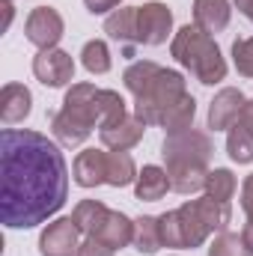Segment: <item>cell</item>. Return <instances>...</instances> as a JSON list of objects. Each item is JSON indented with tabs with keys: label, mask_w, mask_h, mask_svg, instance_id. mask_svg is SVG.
<instances>
[{
	"label": "cell",
	"mask_w": 253,
	"mask_h": 256,
	"mask_svg": "<svg viewBox=\"0 0 253 256\" xmlns=\"http://www.w3.org/2000/svg\"><path fill=\"white\" fill-rule=\"evenodd\" d=\"M68 200V167L54 140L27 128L0 134V220L9 230H33Z\"/></svg>",
	"instance_id": "6da1fadb"
},
{
	"label": "cell",
	"mask_w": 253,
	"mask_h": 256,
	"mask_svg": "<svg viewBox=\"0 0 253 256\" xmlns=\"http://www.w3.org/2000/svg\"><path fill=\"white\" fill-rule=\"evenodd\" d=\"M170 54L179 66H185L190 74L212 86V84H220L226 78V60L218 48V42L200 30L196 24H185L176 36H173V45H170Z\"/></svg>",
	"instance_id": "7a4b0ae2"
},
{
	"label": "cell",
	"mask_w": 253,
	"mask_h": 256,
	"mask_svg": "<svg viewBox=\"0 0 253 256\" xmlns=\"http://www.w3.org/2000/svg\"><path fill=\"white\" fill-rule=\"evenodd\" d=\"M98 126V90L92 84H72L63 110L51 120V131L63 146H80Z\"/></svg>",
	"instance_id": "3957f363"
},
{
	"label": "cell",
	"mask_w": 253,
	"mask_h": 256,
	"mask_svg": "<svg viewBox=\"0 0 253 256\" xmlns=\"http://www.w3.org/2000/svg\"><path fill=\"white\" fill-rule=\"evenodd\" d=\"M176 212H179L185 248H200L212 232H224L226 224L232 220L230 202H218V200H212V196L188 200V202H182Z\"/></svg>",
	"instance_id": "277c9868"
},
{
	"label": "cell",
	"mask_w": 253,
	"mask_h": 256,
	"mask_svg": "<svg viewBox=\"0 0 253 256\" xmlns=\"http://www.w3.org/2000/svg\"><path fill=\"white\" fill-rule=\"evenodd\" d=\"M188 96L185 90V78L173 68H161L140 96H134V116L143 120L146 126H161V120L167 116V110Z\"/></svg>",
	"instance_id": "5b68a950"
},
{
	"label": "cell",
	"mask_w": 253,
	"mask_h": 256,
	"mask_svg": "<svg viewBox=\"0 0 253 256\" xmlns=\"http://www.w3.org/2000/svg\"><path fill=\"white\" fill-rule=\"evenodd\" d=\"M212 152H214L212 137L206 131H196V128L167 134L161 143V155H164L167 170L170 167H206Z\"/></svg>",
	"instance_id": "8992f818"
},
{
	"label": "cell",
	"mask_w": 253,
	"mask_h": 256,
	"mask_svg": "<svg viewBox=\"0 0 253 256\" xmlns=\"http://www.w3.org/2000/svg\"><path fill=\"white\" fill-rule=\"evenodd\" d=\"M170 33H173V12L164 3L152 0L137 6V45L158 48L167 42Z\"/></svg>",
	"instance_id": "52a82bcc"
},
{
	"label": "cell",
	"mask_w": 253,
	"mask_h": 256,
	"mask_svg": "<svg viewBox=\"0 0 253 256\" xmlns=\"http://www.w3.org/2000/svg\"><path fill=\"white\" fill-rule=\"evenodd\" d=\"M63 15L51 6H36L30 15H27V24H24V33L27 39L39 48V51H48V48H57V42L63 39Z\"/></svg>",
	"instance_id": "ba28073f"
},
{
	"label": "cell",
	"mask_w": 253,
	"mask_h": 256,
	"mask_svg": "<svg viewBox=\"0 0 253 256\" xmlns=\"http://www.w3.org/2000/svg\"><path fill=\"white\" fill-rule=\"evenodd\" d=\"M33 74L39 84L57 90V86H66L74 80V60L60 51V48H48V51H39L33 57Z\"/></svg>",
	"instance_id": "9c48e42d"
},
{
	"label": "cell",
	"mask_w": 253,
	"mask_h": 256,
	"mask_svg": "<svg viewBox=\"0 0 253 256\" xmlns=\"http://www.w3.org/2000/svg\"><path fill=\"white\" fill-rule=\"evenodd\" d=\"M80 230L72 218H57L54 224H48L39 236V254L42 256H78V242Z\"/></svg>",
	"instance_id": "30bf717a"
},
{
	"label": "cell",
	"mask_w": 253,
	"mask_h": 256,
	"mask_svg": "<svg viewBox=\"0 0 253 256\" xmlns=\"http://www.w3.org/2000/svg\"><path fill=\"white\" fill-rule=\"evenodd\" d=\"M242 108H244V96H242V90H236V86H224L214 98H212V104H208V128L212 131H230V128L238 122V114H242Z\"/></svg>",
	"instance_id": "8fae6325"
},
{
	"label": "cell",
	"mask_w": 253,
	"mask_h": 256,
	"mask_svg": "<svg viewBox=\"0 0 253 256\" xmlns=\"http://www.w3.org/2000/svg\"><path fill=\"white\" fill-rule=\"evenodd\" d=\"M143 131H146V122L137 120V116H122L120 122L114 126H104L98 128V137L102 143L110 149V152H126L131 146H137L143 140Z\"/></svg>",
	"instance_id": "7c38bea8"
},
{
	"label": "cell",
	"mask_w": 253,
	"mask_h": 256,
	"mask_svg": "<svg viewBox=\"0 0 253 256\" xmlns=\"http://www.w3.org/2000/svg\"><path fill=\"white\" fill-rule=\"evenodd\" d=\"M33 96L24 84H6L0 90V120L3 126H18L30 116Z\"/></svg>",
	"instance_id": "4fadbf2b"
},
{
	"label": "cell",
	"mask_w": 253,
	"mask_h": 256,
	"mask_svg": "<svg viewBox=\"0 0 253 256\" xmlns=\"http://www.w3.org/2000/svg\"><path fill=\"white\" fill-rule=\"evenodd\" d=\"M72 176H74V182H78L80 188H96V185L108 182V152L84 149V152L74 158Z\"/></svg>",
	"instance_id": "5bb4252c"
},
{
	"label": "cell",
	"mask_w": 253,
	"mask_h": 256,
	"mask_svg": "<svg viewBox=\"0 0 253 256\" xmlns=\"http://www.w3.org/2000/svg\"><path fill=\"white\" fill-rule=\"evenodd\" d=\"M230 18H232L230 0H194V24L208 36L224 33L230 27Z\"/></svg>",
	"instance_id": "9a60e30c"
},
{
	"label": "cell",
	"mask_w": 253,
	"mask_h": 256,
	"mask_svg": "<svg viewBox=\"0 0 253 256\" xmlns=\"http://www.w3.org/2000/svg\"><path fill=\"white\" fill-rule=\"evenodd\" d=\"M92 238H98V242L108 244L110 250H122V248H128V244L134 242V220H128L122 212H110V214L104 218L102 230H98Z\"/></svg>",
	"instance_id": "2e32d148"
},
{
	"label": "cell",
	"mask_w": 253,
	"mask_h": 256,
	"mask_svg": "<svg viewBox=\"0 0 253 256\" xmlns=\"http://www.w3.org/2000/svg\"><path fill=\"white\" fill-rule=\"evenodd\" d=\"M104 33L110 39H116L120 45H137V6H120L108 15L104 21Z\"/></svg>",
	"instance_id": "e0dca14e"
},
{
	"label": "cell",
	"mask_w": 253,
	"mask_h": 256,
	"mask_svg": "<svg viewBox=\"0 0 253 256\" xmlns=\"http://www.w3.org/2000/svg\"><path fill=\"white\" fill-rule=\"evenodd\" d=\"M167 191H170V176H167V170H161V167H155V164H146V167L137 173V182H134V196H137V200L155 202V200H161Z\"/></svg>",
	"instance_id": "ac0fdd59"
},
{
	"label": "cell",
	"mask_w": 253,
	"mask_h": 256,
	"mask_svg": "<svg viewBox=\"0 0 253 256\" xmlns=\"http://www.w3.org/2000/svg\"><path fill=\"white\" fill-rule=\"evenodd\" d=\"M108 214H110V208H108L102 200H80V202L74 206V212H72V220L78 224V230H80L86 238H92V236L102 230V224H104Z\"/></svg>",
	"instance_id": "d6986e66"
},
{
	"label": "cell",
	"mask_w": 253,
	"mask_h": 256,
	"mask_svg": "<svg viewBox=\"0 0 253 256\" xmlns=\"http://www.w3.org/2000/svg\"><path fill=\"white\" fill-rule=\"evenodd\" d=\"M167 176H170V191L196 194V191L206 188V176H208V170H206V167H170Z\"/></svg>",
	"instance_id": "ffe728a7"
},
{
	"label": "cell",
	"mask_w": 253,
	"mask_h": 256,
	"mask_svg": "<svg viewBox=\"0 0 253 256\" xmlns=\"http://www.w3.org/2000/svg\"><path fill=\"white\" fill-rule=\"evenodd\" d=\"M131 182H137L134 158H131L128 152H108V185L126 188Z\"/></svg>",
	"instance_id": "44dd1931"
},
{
	"label": "cell",
	"mask_w": 253,
	"mask_h": 256,
	"mask_svg": "<svg viewBox=\"0 0 253 256\" xmlns=\"http://www.w3.org/2000/svg\"><path fill=\"white\" fill-rule=\"evenodd\" d=\"M194 116H196V102H194V96H182L170 110H167V116L161 120V128L167 131V134H176V131H185V128H194Z\"/></svg>",
	"instance_id": "7402d4cb"
},
{
	"label": "cell",
	"mask_w": 253,
	"mask_h": 256,
	"mask_svg": "<svg viewBox=\"0 0 253 256\" xmlns=\"http://www.w3.org/2000/svg\"><path fill=\"white\" fill-rule=\"evenodd\" d=\"M238 188V182H236V176H232V170H226V167H214V170H208V176H206V196H212V200H218V202H230L232 200V194Z\"/></svg>",
	"instance_id": "603a6c76"
},
{
	"label": "cell",
	"mask_w": 253,
	"mask_h": 256,
	"mask_svg": "<svg viewBox=\"0 0 253 256\" xmlns=\"http://www.w3.org/2000/svg\"><path fill=\"white\" fill-rule=\"evenodd\" d=\"M134 248L140 254H155L161 248V232H158V218L143 214L134 220Z\"/></svg>",
	"instance_id": "cb8c5ba5"
},
{
	"label": "cell",
	"mask_w": 253,
	"mask_h": 256,
	"mask_svg": "<svg viewBox=\"0 0 253 256\" xmlns=\"http://www.w3.org/2000/svg\"><path fill=\"white\" fill-rule=\"evenodd\" d=\"M226 152H230L232 161L250 164L253 161V131H248L242 122H236L230 128V134H226Z\"/></svg>",
	"instance_id": "d4e9b609"
},
{
	"label": "cell",
	"mask_w": 253,
	"mask_h": 256,
	"mask_svg": "<svg viewBox=\"0 0 253 256\" xmlns=\"http://www.w3.org/2000/svg\"><path fill=\"white\" fill-rule=\"evenodd\" d=\"M80 63H84V68L90 74H108L110 72V51H108V45L102 39L86 42L84 51H80Z\"/></svg>",
	"instance_id": "484cf974"
},
{
	"label": "cell",
	"mask_w": 253,
	"mask_h": 256,
	"mask_svg": "<svg viewBox=\"0 0 253 256\" xmlns=\"http://www.w3.org/2000/svg\"><path fill=\"white\" fill-rule=\"evenodd\" d=\"M158 232H161V248H185V236H182V224H179V212H164L158 218Z\"/></svg>",
	"instance_id": "4316f807"
},
{
	"label": "cell",
	"mask_w": 253,
	"mask_h": 256,
	"mask_svg": "<svg viewBox=\"0 0 253 256\" xmlns=\"http://www.w3.org/2000/svg\"><path fill=\"white\" fill-rule=\"evenodd\" d=\"M208 256H250V250L244 248L242 236H232V232H226V230H224V232L212 242Z\"/></svg>",
	"instance_id": "83f0119b"
},
{
	"label": "cell",
	"mask_w": 253,
	"mask_h": 256,
	"mask_svg": "<svg viewBox=\"0 0 253 256\" xmlns=\"http://www.w3.org/2000/svg\"><path fill=\"white\" fill-rule=\"evenodd\" d=\"M232 63L238 68V74L253 78V36L250 39H236L232 42Z\"/></svg>",
	"instance_id": "f1b7e54d"
},
{
	"label": "cell",
	"mask_w": 253,
	"mask_h": 256,
	"mask_svg": "<svg viewBox=\"0 0 253 256\" xmlns=\"http://www.w3.org/2000/svg\"><path fill=\"white\" fill-rule=\"evenodd\" d=\"M78 256H114V250L108 244H102L98 238H86V242H80Z\"/></svg>",
	"instance_id": "f546056e"
},
{
	"label": "cell",
	"mask_w": 253,
	"mask_h": 256,
	"mask_svg": "<svg viewBox=\"0 0 253 256\" xmlns=\"http://www.w3.org/2000/svg\"><path fill=\"white\" fill-rule=\"evenodd\" d=\"M242 208H244L248 220H253V173L244 179V185H242Z\"/></svg>",
	"instance_id": "4dcf8cb0"
},
{
	"label": "cell",
	"mask_w": 253,
	"mask_h": 256,
	"mask_svg": "<svg viewBox=\"0 0 253 256\" xmlns=\"http://www.w3.org/2000/svg\"><path fill=\"white\" fill-rule=\"evenodd\" d=\"M122 0H84V6L92 12V15H104V12H110V9H116Z\"/></svg>",
	"instance_id": "1f68e13d"
},
{
	"label": "cell",
	"mask_w": 253,
	"mask_h": 256,
	"mask_svg": "<svg viewBox=\"0 0 253 256\" xmlns=\"http://www.w3.org/2000/svg\"><path fill=\"white\" fill-rule=\"evenodd\" d=\"M238 122L248 128V131H253V98L244 102V108H242V114H238Z\"/></svg>",
	"instance_id": "d6a6232c"
},
{
	"label": "cell",
	"mask_w": 253,
	"mask_h": 256,
	"mask_svg": "<svg viewBox=\"0 0 253 256\" xmlns=\"http://www.w3.org/2000/svg\"><path fill=\"white\" fill-rule=\"evenodd\" d=\"M232 3H236V9L253 24V0H232Z\"/></svg>",
	"instance_id": "836d02e7"
},
{
	"label": "cell",
	"mask_w": 253,
	"mask_h": 256,
	"mask_svg": "<svg viewBox=\"0 0 253 256\" xmlns=\"http://www.w3.org/2000/svg\"><path fill=\"white\" fill-rule=\"evenodd\" d=\"M242 242H244V248H248V250H250V256H253V220L244 226V230H242Z\"/></svg>",
	"instance_id": "e575fe53"
},
{
	"label": "cell",
	"mask_w": 253,
	"mask_h": 256,
	"mask_svg": "<svg viewBox=\"0 0 253 256\" xmlns=\"http://www.w3.org/2000/svg\"><path fill=\"white\" fill-rule=\"evenodd\" d=\"M3 12H6V18H3V30H9V24H12V3H9V0H3Z\"/></svg>",
	"instance_id": "d590c367"
},
{
	"label": "cell",
	"mask_w": 253,
	"mask_h": 256,
	"mask_svg": "<svg viewBox=\"0 0 253 256\" xmlns=\"http://www.w3.org/2000/svg\"><path fill=\"white\" fill-rule=\"evenodd\" d=\"M9 3H12V0H9Z\"/></svg>",
	"instance_id": "8d00e7d4"
}]
</instances>
